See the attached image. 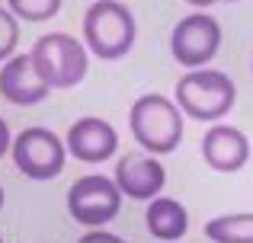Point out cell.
Segmentation results:
<instances>
[{"label":"cell","instance_id":"11","mask_svg":"<svg viewBox=\"0 0 253 243\" xmlns=\"http://www.w3.org/2000/svg\"><path fill=\"white\" fill-rule=\"evenodd\" d=\"M51 87L39 77L36 64H32L29 51L26 55H13L10 61L0 64V96L13 106H39L48 100Z\"/></svg>","mask_w":253,"mask_h":243},{"label":"cell","instance_id":"3","mask_svg":"<svg viewBox=\"0 0 253 243\" xmlns=\"http://www.w3.org/2000/svg\"><path fill=\"white\" fill-rule=\"evenodd\" d=\"M186 119L196 122H221L237 103V87L224 70L218 68H199L186 70L176 80V96H173Z\"/></svg>","mask_w":253,"mask_h":243},{"label":"cell","instance_id":"12","mask_svg":"<svg viewBox=\"0 0 253 243\" xmlns=\"http://www.w3.org/2000/svg\"><path fill=\"white\" fill-rule=\"evenodd\" d=\"M144 227L154 240L161 243H176L186 237L189 231V211H186L183 202L170 199V195H157L148 202V211H144Z\"/></svg>","mask_w":253,"mask_h":243},{"label":"cell","instance_id":"17","mask_svg":"<svg viewBox=\"0 0 253 243\" xmlns=\"http://www.w3.org/2000/svg\"><path fill=\"white\" fill-rule=\"evenodd\" d=\"M13 147V135H10V125H6L3 119H0V157L6 154V150Z\"/></svg>","mask_w":253,"mask_h":243},{"label":"cell","instance_id":"6","mask_svg":"<svg viewBox=\"0 0 253 243\" xmlns=\"http://www.w3.org/2000/svg\"><path fill=\"white\" fill-rule=\"evenodd\" d=\"M119 208H122V192L116 179L103 173H86L68 189V214L90 231L106 227L112 218H119Z\"/></svg>","mask_w":253,"mask_h":243},{"label":"cell","instance_id":"14","mask_svg":"<svg viewBox=\"0 0 253 243\" xmlns=\"http://www.w3.org/2000/svg\"><path fill=\"white\" fill-rule=\"evenodd\" d=\"M6 3H10V13L23 23H45L61 10V0H6Z\"/></svg>","mask_w":253,"mask_h":243},{"label":"cell","instance_id":"9","mask_svg":"<svg viewBox=\"0 0 253 243\" xmlns=\"http://www.w3.org/2000/svg\"><path fill=\"white\" fill-rule=\"evenodd\" d=\"M64 147L81 163H106L119 150V131L99 115H84V119L71 122L68 135H64Z\"/></svg>","mask_w":253,"mask_h":243},{"label":"cell","instance_id":"18","mask_svg":"<svg viewBox=\"0 0 253 243\" xmlns=\"http://www.w3.org/2000/svg\"><path fill=\"white\" fill-rule=\"evenodd\" d=\"M215 3H237V0H209V6H215Z\"/></svg>","mask_w":253,"mask_h":243},{"label":"cell","instance_id":"16","mask_svg":"<svg viewBox=\"0 0 253 243\" xmlns=\"http://www.w3.org/2000/svg\"><path fill=\"white\" fill-rule=\"evenodd\" d=\"M77 243H125L119 234H112V231H103V227H96V231H86Z\"/></svg>","mask_w":253,"mask_h":243},{"label":"cell","instance_id":"1","mask_svg":"<svg viewBox=\"0 0 253 243\" xmlns=\"http://www.w3.org/2000/svg\"><path fill=\"white\" fill-rule=\"evenodd\" d=\"M138 23L122 0H93L84 13V45L99 61H119L131 51Z\"/></svg>","mask_w":253,"mask_h":243},{"label":"cell","instance_id":"13","mask_svg":"<svg viewBox=\"0 0 253 243\" xmlns=\"http://www.w3.org/2000/svg\"><path fill=\"white\" fill-rule=\"evenodd\" d=\"M205 237L211 243H253V214H218L205 224Z\"/></svg>","mask_w":253,"mask_h":243},{"label":"cell","instance_id":"19","mask_svg":"<svg viewBox=\"0 0 253 243\" xmlns=\"http://www.w3.org/2000/svg\"><path fill=\"white\" fill-rule=\"evenodd\" d=\"M0 208H3V186H0Z\"/></svg>","mask_w":253,"mask_h":243},{"label":"cell","instance_id":"7","mask_svg":"<svg viewBox=\"0 0 253 243\" xmlns=\"http://www.w3.org/2000/svg\"><path fill=\"white\" fill-rule=\"evenodd\" d=\"M218 48H221V23L211 13H189L170 32V55L186 70L211 64Z\"/></svg>","mask_w":253,"mask_h":243},{"label":"cell","instance_id":"4","mask_svg":"<svg viewBox=\"0 0 253 243\" xmlns=\"http://www.w3.org/2000/svg\"><path fill=\"white\" fill-rule=\"evenodd\" d=\"M32 64H36L39 77L48 83L51 90H71L86 77L90 68V51L81 38L68 35V32H48L39 35L29 51Z\"/></svg>","mask_w":253,"mask_h":243},{"label":"cell","instance_id":"20","mask_svg":"<svg viewBox=\"0 0 253 243\" xmlns=\"http://www.w3.org/2000/svg\"><path fill=\"white\" fill-rule=\"evenodd\" d=\"M0 243H3V237H0Z\"/></svg>","mask_w":253,"mask_h":243},{"label":"cell","instance_id":"8","mask_svg":"<svg viewBox=\"0 0 253 243\" xmlns=\"http://www.w3.org/2000/svg\"><path fill=\"white\" fill-rule=\"evenodd\" d=\"M116 186L122 195H128L135 202H151L167 186V170L154 154L131 150V154L119 157L116 163Z\"/></svg>","mask_w":253,"mask_h":243},{"label":"cell","instance_id":"2","mask_svg":"<svg viewBox=\"0 0 253 243\" xmlns=\"http://www.w3.org/2000/svg\"><path fill=\"white\" fill-rule=\"evenodd\" d=\"M183 109L164 93H144L128 109V128L141 150L161 157L173 154L183 141Z\"/></svg>","mask_w":253,"mask_h":243},{"label":"cell","instance_id":"15","mask_svg":"<svg viewBox=\"0 0 253 243\" xmlns=\"http://www.w3.org/2000/svg\"><path fill=\"white\" fill-rule=\"evenodd\" d=\"M16 42H19V19L0 6V64L16 55Z\"/></svg>","mask_w":253,"mask_h":243},{"label":"cell","instance_id":"5","mask_svg":"<svg viewBox=\"0 0 253 243\" xmlns=\"http://www.w3.org/2000/svg\"><path fill=\"white\" fill-rule=\"evenodd\" d=\"M10 154H13V167L23 176L36 179V182L61 176L64 163H68V147H64V141L51 128H42V125H32V128L19 131V135L13 138Z\"/></svg>","mask_w":253,"mask_h":243},{"label":"cell","instance_id":"10","mask_svg":"<svg viewBox=\"0 0 253 243\" xmlns=\"http://www.w3.org/2000/svg\"><path fill=\"white\" fill-rule=\"evenodd\" d=\"M202 160L215 173H237L250 160V141L241 128L215 122L202 135Z\"/></svg>","mask_w":253,"mask_h":243}]
</instances>
